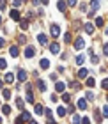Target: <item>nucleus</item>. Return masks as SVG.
I'll list each match as a JSON object with an SVG mask.
<instances>
[{
  "label": "nucleus",
  "mask_w": 108,
  "mask_h": 124,
  "mask_svg": "<svg viewBox=\"0 0 108 124\" xmlns=\"http://www.w3.org/2000/svg\"><path fill=\"white\" fill-rule=\"evenodd\" d=\"M34 55H36V48H34V46H27L25 48V57L27 59H32Z\"/></svg>",
  "instance_id": "obj_1"
},
{
  "label": "nucleus",
  "mask_w": 108,
  "mask_h": 124,
  "mask_svg": "<svg viewBox=\"0 0 108 124\" xmlns=\"http://www.w3.org/2000/svg\"><path fill=\"white\" fill-rule=\"evenodd\" d=\"M83 46H85V41H83L82 37H76V39H75V48H76V50H82Z\"/></svg>",
  "instance_id": "obj_2"
},
{
  "label": "nucleus",
  "mask_w": 108,
  "mask_h": 124,
  "mask_svg": "<svg viewBox=\"0 0 108 124\" xmlns=\"http://www.w3.org/2000/svg\"><path fill=\"white\" fill-rule=\"evenodd\" d=\"M50 32H52V36L53 37H57V36H59V34H60V29H59V25H52V27H50Z\"/></svg>",
  "instance_id": "obj_3"
},
{
  "label": "nucleus",
  "mask_w": 108,
  "mask_h": 124,
  "mask_svg": "<svg viewBox=\"0 0 108 124\" xmlns=\"http://www.w3.org/2000/svg\"><path fill=\"white\" fill-rule=\"evenodd\" d=\"M87 75H89V71L85 69V67H82V69H80V71L76 73V76L80 78V80H83V78H87Z\"/></svg>",
  "instance_id": "obj_4"
},
{
  "label": "nucleus",
  "mask_w": 108,
  "mask_h": 124,
  "mask_svg": "<svg viewBox=\"0 0 108 124\" xmlns=\"http://www.w3.org/2000/svg\"><path fill=\"white\" fill-rule=\"evenodd\" d=\"M9 53H11V57H18V55H20L18 46H11V48H9Z\"/></svg>",
  "instance_id": "obj_5"
},
{
  "label": "nucleus",
  "mask_w": 108,
  "mask_h": 124,
  "mask_svg": "<svg viewBox=\"0 0 108 124\" xmlns=\"http://www.w3.org/2000/svg\"><path fill=\"white\" fill-rule=\"evenodd\" d=\"M55 91H57V92H64V91H66V83H62V82H57V85H55Z\"/></svg>",
  "instance_id": "obj_6"
},
{
  "label": "nucleus",
  "mask_w": 108,
  "mask_h": 124,
  "mask_svg": "<svg viewBox=\"0 0 108 124\" xmlns=\"http://www.w3.org/2000/svg\"><path fill=\"white\" fill-rule=\"evenodd\" d=\"M57 7H59V11H60V13H66L67 5H66V2H64V0H59V4H57Z\"/></svg>",
  "instance_id": "obj_7"
},
{
  "label": "nucleus",
  "mask_w": 108,
  "mask_h": 124,
  "mask_svg": "<svg viewBox=\"0 0 108 124\" xmlns=\"http://www.w3.org/2000/svg\"><path fill=\"white\" fill-rule=\"evenodd\" d=\"M39 66H41V69H48V67H50V60L48 59H41Z\"/></svg>",
  "instance_id": "obj_8"
},
{
  "label": "nucleus",
  "mask_w": 108,
  "mask_h": 124,
  "mask_svg": "<svg viewBox=\"0 0 108 124\" xmlns=\"http://www.w3.org/2000/svg\"><path fill=\"white\" fill-rule=\"evenodd\" d=\"M9 16H11V18H13L14 21H18V20H20V13H18L16 9H13V11H11V13H9Z\"/></svg>",
  "instance_id": "obj_9"
},
{
  "label": "nucleus",
  "mask_w": 108,
  "mask_h": 124,
  "mask_svg": "<svg viewBox=\"0 0 108 124\" xmlns=\"http://www.w3.org/2000/svg\"><path fill=\"white\" fill-rule=\"evenodd\" d=\"M50 52H52V53H59V52H60V46H59L57 43H52V46H50Z\"/></svg>",
  "instance_id": "obj_10"
},
{
  "label": "nucleus",
  "mask_w": 108,
  "mask_h": 124,
  "mask_svg": "<svg viewBox=\"0 0 108 124\" xmlns=\"http://www.w3.org/2000/svg\"><path fill=\"white\" fill-rule=\"evenodd\" d=\"M27 76H28V75H27V71H23V69L18 73V80H20V82H25V80H27Z\"/></svg>",
  "instance_id": "obj_11"
},
{
  "label": "nucleus",
  "mask_w": 108,
  "mask_h": 124,
  "mask_svg": "<svg viewBox=\"0 0 108 124\" xmlns=\"http://www.w3.org/2000/svg\"><path fill=\"white\" fill-rule=\"evenodd\" d=\"M4 80L7 82V83H11V82H14V75L13 73H5V76H4Z\"/></svg>",
  "instance_id": "obj_12"
},
{
  "label": "nucleus",
  "mask_w": 108,
  "mask_h": 124,
  "mask_svg": "<svg viewBox=\"0 0 108 124\" xmlns=\"http://www.w3.org/2000/svg\"><path fill=\"white\" fill-rule=\"evenodd\" d=\"M37 41L41 43V44H46V43H48V37L44 36V34H39V36H37Z\"/></svg>",
  "instance_id": "obj_13"
},
{
  "label": "nucleus",
  "mask_w": 108,
  "mask_h": 124,
  "mask_svg": "<svg viewBox=\"0 0 108 124\" xmlns=\"http://www.w3.org/2000/svg\"><path fill=\"white\" fill-rule=\"evenodd\" d=\"M76 106H78V108H80V110H85V108H87V103H85V99H78Z\"/></svg>",
  "instance_id": "obj_14"
},
{
  "label": "nucleus",
  "mask_w": 108,
  "mask_h": 124,
  "mask_svg": "<svg viewBox=\"0 0 108 124\" xmlns=\"http://www.w3.org/2000/svg\"><path fill=\"white\" fill-rule=\"evenodd\" d=\"M2 114L4 115H9L11 114V106L9 105H2Z\"/></svg>",
  "instance_id": "obj_15"
},
{
  "label": "nucleus",
  "mask_w": 108,
  "mask_h": 124,
  "mask_svg": "<svg viewBox=\"0 0 108 124\" xmlns=\"http://www.w3.org/2000/svg\"><path fill=\"white\" fill-rule=\"evenodd\" d=\"M20 119H21V121H30V114H28V112H21Z\"/></svg>",
  "instance_id": "obj_16"
},
{
  "label": "nucleus",
  "mask_w": 108,
  "mask_h": 124,
  "mask_svg": "<svg viewBox=\"0 0 108 124\" xmlns=\"http://www.w3.org/2000/svg\"><path fill=\"white\" fill-rule=\"evenodd\" d=\"M85 32H87V34H92V32H94V25H92V23H87V25H85Z\"/></svg>",
  "instance_id": "obj_17"
},
{
  "label": "nucleus",
  "mask_w": 108,
  "mask_h": 124,
  "mask_svg": "<svg viewBox=\"0 0 108 124\" xmlns=\"http://www.w3.org/2000/svg\"><path fill=\"white\" fill-rule=\"evenodd\" d=\"M57 114H59V117H64L66 115V108L64 106H59V108H57Z\"/></svg>",
  "instance_id": "obj_18"
},
{
  "label": "nucleus",
  "mask_w": 108,
  "mask_h": 124,
  "mask_svg": "<svg viewBox=\"0 0 108 124\" xmlns=\"http://www.w3.org/2000/svg\"><path fill=\"white\" fill-rule=\"evenodd\" d=\"M90 7H92L94 11L99 7V0H90Z\"/></svg>",
  "instance_id": "obj_19"
},
{
  "label": "nucleus",
  "mask_w": 108,
  "mask_h": 124,
  "mask_svg": "<svg viewBox=\"0 0 108 124\" xmlns=\"http://www.w3.org/2000/svg\"><path fill=\"white\" fill-rule=\"evenodd\" d=\"M90 62H92V64H99V57H98V55H90Z\"/></svg>",
  "instance_id": "obj_20"
},
{
  "label": "nucleus",
  "mask_w": 108,
  "mask_h": 124,
  "mask_svg": "<svg viewBox=\"0 0 108 124\" xmlns=\"http://www.w3.org/2000/svg\"><path fill=\"white\" fill-rule=\"evenodd\" d=\"M37 87H39V91H41V92L46 91V87H44V82H43V80H39V82H37Z\"/></svg>",
  "instance_id": "obj_21"
},
{
  "label": "nucleus",
  "mask_w": 108,
  "mask_h": 124,
  "mask_svg": "<svg viewBox=\"0 0 108 124\" xmlns=\"http://www.w3.org/2000/svg\"><path fill=\"white\" fill-rule=\"evenodd\" d=\"M20 27H21V30H27V29H28V21L21 20V21H20Z\"/></svg>",
  "instance_id": "obj_22"
},
{
  "label": "nucleus",
  "mask_w": 108,
  "mask_h": 124,
  "mask_svg": "<svg viewBox=\"0 0 108 124\" xmlns=\"http://www.w3.org/2000/svg\"><path fill=\"white\" fill-rule=\"evenodd\" d=\"M34 110H36V114H37V115H41L43 112H44V108H43L41 105H36V108H34Z\"/></svg>",
  "instance_id": "obj_23"
},
{
  "label": "nucleus",
  "mask_w": 108,
  "mask_h": 124,
  "mask_svg": "<svg viewBox=\"0 0 108 124\" xmlns=\"http://www.w3.org/2000/svg\"><path fill=\"white\" fill-rule=\"evenodd\" d=\"M69 99H71V96H69V94H66V92H64V94H62V101H64V103H66V105H67V103H69Z\"/></svg>",
  "instance_id": "obj_24"
},
{
  "label": "nucleus",
  "mask_w": 108,
  "mask_h": 124,
  "mask_svg": "<svg viewBox=\"0 0 108 124\" xmlns=\"http://www.w3.org/2000/svg\"><path fill=\"white\" fill-rule=\"evenodd\" d=\"M105 25V20L103 18H96V27H103Z\"/></svg>",
  "instance_id": "obj_25"
},
{
  "label": "nucleus",
  "mask_w": 108,
  "mask_h": 124,
  "mask_svg": "<svg viewBox=\"0 0 108 124\" xmlns=\"http://www.w3.org/2000/svg\"><path fill=\"white\" fill-rule=\"evenodd\" d=\"M83 60H85L83 55H78V57H76V64H78V66H82V64H83Z\"/></svg>",
  "instance_id": "obj_26"
},
{
  "label": "nucleus",
  "mask_w": 108,
  "mask_h": 124,
  "mask_svg": "<svg viewBox=\"0 0 108 124\" xmlns=\"http://www.w3.org/2000/svg\"><path fill=\"white\" fill-rule=\"evenodd\" d=\"M7 67V60L5 59H0V69H5Z\"/></svg>",
  "instance_id": "obj_27"
},
{
  "label": "nucleus",
  "mask_w": 108,
  "mask_h": 124,
  "mask_svg": "<svg viewBox=\"0 0 108 124\" xmlns=\"http://www.w3.org/2000/svg\"><path fill=\"white\" fill-rule=\"evenodd\" d=\"M87 85L89 87H94L96 85V80H94V78H87Z\"/></svg>",
  "instance_id": "obj_28"
},
{
  "label": "nucleus",
  "mask_w": 108,
  "mask_h": 124,
  "mask_svg": "<svg viewBox=\"0 0 108 124\" xmlns=\"http://www.w3.org/2000/svg\"><path fill=\"white\" fill-rule=\"evenodd\" d=\"M94 98H96L94 92H92V91H89V92H87V99H89V101H94Z\"/></svg>",
  "instance_id": "obj_29"
},
{
  "label": "nucleus",
  "mask_w": 108,
  "mask_h": 124,
  "mask_svg": "<svg viewBox=\"0 0 108 124\" xmlns=\"http://www.w3.org/2000/svg\"><path fill=\"white\" fill-rule=\"evenodd\" d=\"M80 115H73V124H80Z\"/></svg>",
  "instance_id": "obj_30"
},
{
  "label": "nucleus",
  "mask_w": 108,
  "mask_h": 124,
  "mask_svg": "<svg viewBox=\"0 0 108 124\" xmlns=\"http://www.w3.org/2000/svg\"><path fill=\"white\" fill-rule=\"evenodd\" d=\"M16 105H18V108H23V99L18 98V99H16Z\"/></svg>",
  "instance_id": "obj_31"
},
{
  "label": "nucleus",
  "mask_w": 108,
  "mask_h": 124,
  "mask_svg": "<svg viewBox=\"0 0 108 124\" xmlns=\"http://www.w3.org/2000/svg\"><path fill=\"white\" fill-rule=\"evenodd\" d=\"M4 98H5V99L11 98V91H9V89H5V91H4Z\"/></svg>",
  "instance_id": "obj_32"
},
{
  "label": "nucleus",
  "mask_w": 108,
  "mask_h": 124,
  "mask_svg": "<svg viewBox=\"0 0 108 124\" xmlns=\"http://www.w3.org/2000/svg\"><path fill=\"white\" fill-rule=\"evenodd\" d=\"M101 89H108V80H106V78L101 82Z\"/></svg>",
  "instance_id": "obj_33"
},
{
  "label": "nucleus",
  "mask_w": 108,
  "mask_h": 124,
  "mask_svg": "<svg viewBox=\"0 0 108 124\" xmlns=\"http://www.w3.org/2000/svg\"><path fill=\"white\" fill-rule=\"evenodd\" d=\"M101 117H108V106L106 105L103 106V115H101Z\"/></svg>",
  "instance_id": "obj_34"
},
{
  "label": "nucleus",
  "mask_w": 108,
  "mask_h": 124,
  "mask_svg": "<svg viewBox=\"0 0 108 124\" xmlns=\"http://www.w3.org/2000/svg\"><path fill=\"white\" fill-rule=\"evenodd\" d=\"M71 87H73V89H80L82 85H80L78 82H71Z\"/></svg>",
  "instance_id": "obj_35"
},
{
  "label": "nucleus",
  "mask_w": 108,
  "mask_h": 124,
  "mask_svg": "<svg viewBox=\"0 0 108 124\" xmlns=\"http://www.w3.org/2000/svg\"><path fill=\"white\" fill-rule=\"evenodd\" d=\"M44 114H46V117H48V119H52V110H50V108H46V110H44Z\"/></svg>",
  "instance_id": "obj_36"
},
{
  "label": "nucleus",
  "mask_w": 108,
  "mask_h": 124,
  "mask_svg": "<svg viewBox=\"0 0 108 124\" xmlns=\"http://www.w3.org/2000/svg\"><path fill=\"white\" fill-rule=\"evenodd\" d=\"M64 41H66V43L71 41V34H64Z\"/></svg>",
  "instance_id": "obj_37"
},
{
  "label": "nucleus",
  "mask_w": 108,
  "mask_h": 124,
  "mask_svg": "<svg viewBox=\"0 0 108 124\" xmlns=\"http://www.w3.org/2000/svg\"><path fill=\"white\" fill-rule=\"evenodd\" d=\"M80 122H82V124H90V119H87V117H83V119H82Z\"/></svg>",
  "instance_id": "obj_38"
},
{
  "label": "nucleus",
  "mask_w": 108,
  "mask_h": 124,
  "mask_svg": "<svg viewBox=\"0 0 108 124\" xmlns=\"http://www.w3.org/2000/svg\"><path fill=\"white\" fill-rule=\"evenodd\" d=\"M66 5H71V7H73V5H76V0H67Z\"/></svg>",
  "instance_id": "obj_39"
},
{
  "label": "nucleus",
  "mask_w": 108,
  "mask_h": 124,
  "mask_svg": "<svg viewBox=\"0 0 108 124\" xmlns=\"http://www.w3.org/2000/svg\"><path fill=\"white\" fill-rule=\"evenodd\" d=\"M103 53H105V55H108V46H106V44L103 46Z\"/></svg>",
  "instance_id": "obj_40"
},
{
  "label": "nucleus",
  "mask_w": 108,
  "mask_h": 124,
  "mask_svg": "<svg viewBox=\"0 0 108 124\" xmlns=\"http://www.w3.org/2000/svg\"><path fill=\"white\" fill-rule=\"evenodd\" d=\"M4 44H5V41H4L2 37H0V48H4Z\"/></svg>",
  "instance_id": "obj_41"
},
{
  "label": "nucleus",
  "mask_w": 108,
  "mask_h": 124,
  "mask_svg": "<svg viewBox=\"0 0 108 124\" xmlns=\"http://www.w3.org/2000/svg\"><path fill=\"white\" fill-rule=\"evenodd\" d=\"M39 4H43V5H46V4H48V0H39Z\"/></svg>",
  "instance_id": "obj_42"
},
{
  "label": "nucleus",
  "mask_w": 108,
  "mask_h": 124,
  "mask_svg": "<svg viewBox=\"0 0 108 124\" xmlns=\"http://www.w3.org/2000/svg\"><path fill=\"white\" fill-rule=\"evenodd\" d=\"M28 122H30V124H37V122H36V121H32V119H30V121H28Z\"/></svg>",
  "instance_id": "obj_43"
},
{
  "label": "nucleus",
  "mask_w": 108,
  "mask_h": 124,
  "mask_svg": "<svg viewBox=\"0 0 108 124\" xmlns=\"http://www.w3.org/2000/svg\"><path fill=\"white\" fill-rule=\"evenodd\" d=\"M2 85H4V82H2V80H0V89H4V87H2Z\"/></svg>",
  "instance_id": "obj_44"
},
{
  "label": "nucleus",
  "mask_w": 108,
  "mask_h": 124,
  "mask_svg": "<svg viewBox=\"0 0 108 124\" xmlns=\"http://www.w3.org/2000/svg\"><path fill=\"white\" fill-rule=\"evenodd\" d=\"M0 23H2V16H0Z\"/></svg>",
  "instance_id": "obj_45"
},
{
  "label": "nucleus",
  "mask_w": 108,
  "mask_h": 124,
  "mask_svg": "<svg viewBox=\"0 0 108 124\" xmlns=\"http://www.w3.org/2000/svg\"><path fill=\"white\" fill-rule=\"evenodd\" d=\"M0 124H2V117H0Z\"/></svg>",
  "instance_id": "obj_46"
}]
</instances>
